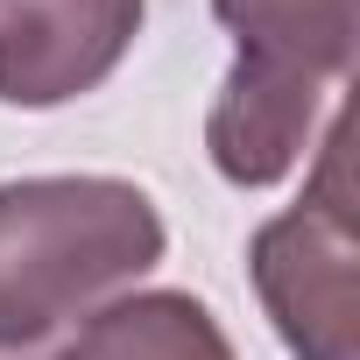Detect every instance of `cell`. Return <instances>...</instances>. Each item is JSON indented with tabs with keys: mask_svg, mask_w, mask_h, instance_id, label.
I'll return each mask as SVG.
<instances>
[{
	"mask_svg": "<svg viewBox=\"0 0 360 360\" xmlns=\"http://www.w3.org/2000/svg\"><path fill=\"white\" fill-rule=\"evenodd\" d=\"M233 71L205 113L212 169L269 191L311 155L332 92L353 71V0H212Z\"/></svg>",
	"mask_w": 360,
	"mask_h": 360,
	"instance_id": "cell-2",
	"label": "cell"
},
{
	"mask_svg": "<svg viewBox=\"0 0 360 360\" xmlns=\"http://www.w3.org/2000/svg\"><path fill=\"white\" fill-rule=\"evenodd\" d=\"M162 212L127 176L0 184V346H43L162 262Z\"/></svg>",
	"mask_w": 360,
	"mask_h": 360,
	"instance_id": "cell-1",
	"label": "cell"
},
{
	"mask_svg": "<svg viewBox=\"0 0 360 360\" xmlns=\"http://www.w3.org/2000/svg\"><path fill=\"white\" fill-rule=\"evenodd\" d=\"M0 360H36V353H15V346H0Z\"/></svg>",
	"mask_w": 360,
	"mask_h": 360,
	"instance_id": "cell-6",
	"label": "cell"
},
{
	"mask_svg": "<svg viewBox=\"0 0 360 360\" xmlns=\"http://www.w3.org/2000/svg\"><path fill=\"white\" fill-rule=\"evenodd\" d=\"M148 0H0V106L50 113L106 85Z\"/></svg>",
	"mask_w": 360,
	"mask_h": 360,
	"instance_id": "cell-4",
	"label": "cell"
},
{
	"mask_svg": "<svg viewBox=\"0 0 360 360\" xmlns=\"http://www.w3.org/2000/svg\"><path fill=\"white\" fill-rule=\"evenodd\" d=\"M353 184H346V127H325L318 169L290 212H276L255 248V290L297 360H353Z\"/></svg>",
	"mask_w": 360,
	"mask_h": 360,
	"instance_id": "cell-3",
	"label": "cell"
},
{
	"mask_svg": "<svg viewBox=\"0 0 360 360\" xmlns=\"http://www.w3.org/2000/svg\"><path fill=\"white\" fill-rule=\"evenodd\" d=\"M57 360H233V339L191 290H134L99 304Z\"/></svg>",
	"mask_w": 360,
	"mask_h": 360,
	"instance_id": "cell-5",
	"label": "cell"
}]
</instances>
